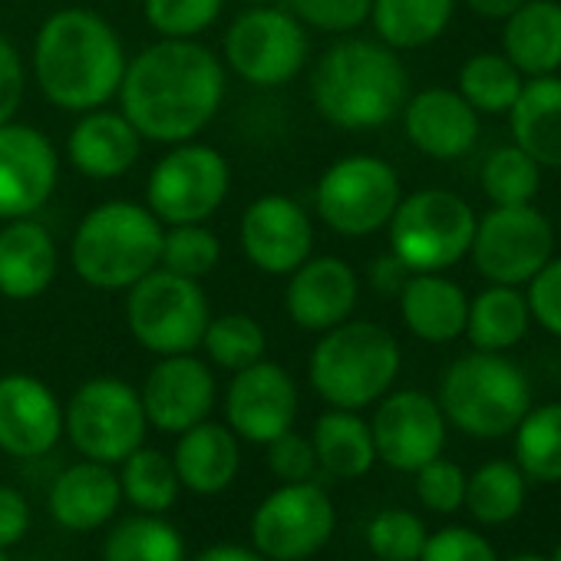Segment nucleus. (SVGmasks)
I'll list each match as a JSON object with an SVG mask.
<instances>
[{"label":"nucleus","mask_w":561,"mask_h":561,"mask_svg":"<svg viewBox=\"0 0 561 561\" xmlns=\"http://www.w3.org/2000/svg\"><path fill=\"white\" fill-rule=\"evenodd\" d=\"M225 93L228 77L215 50L159 37L126 64L116 100L142 142L179 146L208 129Z\"/></svg>","instance_id":"nucleus-1"},{"label":"nucleus","mask_w":561,"mask_h":561,"mask_svg":"<svg viewBox=\"0 0 561 561\" xmlns=\"http://www.w3.org/2000/svg\"><path fill=\"white\" fill-rule=\"evenodd\" d=\"M126 47L116 27L87 8H64L50 14L34 41V83L67 113H90L110 106L126 73Z\"/></svg>","instance_id":"nucleus-2"},{"label":"nucleus","mask_w":561,"mask_h":561,"mask_svg":"<svg viewBox=\"0 0 561 561\" xmlns=\"http://www.w3.org/2000/svg\"><path fill=\"white\" fill-rule=\"evenodd\" d=\"M410 77L397 50L367 37H344L311 73V103L337 129H380L403 113Z\"/></svg>","instance_id":"nucleus-3"},{"label":"nucleus","mask_w":561,"mask_h":561,"mask_svg":"<svg viewBox=\"0 0 561 561\" xmlns=\"http://www.w3.org/2000/svg\"><path fill=\"white\" fill-rule=\"evenodd\" d=\"M165 225L149 205L110 198L83 215L70 241V267L96 291H129L162 261Z\"/></svg>","instance_id":"nucleus-4"},{"label":"nucleus","mask_w":561,"mask_h":561,"mask_svg":"<svg viewBox=\"0 0 561 561\" xmlns=\"http://www.w3.org/2000/svg\"><path fill=\"white\" fill-rule=\"evenodd\" d=\"M397 374L400 344L374 321H344L324 331L308 360L311 387L337 410H364L387 397Z\"/></svg>","instance_id":"nucleus-5"},{"label":"nucleus","mask_w":561,"mask_h":561,"mask_svg":"<svg viewBox=\"0 0 561 561\" xmlns=\"http://www.w3.org/2000/svg\"><path fill=\"white\" fill-rule=\"evenodd\" d=\"M443 416L469 436L495 439L512 433L531 410L525 374L492 351L459 357L439 383Z\"/></svg>","instance_id":"nucleus-6"},{"label":"nucleus","mask_w":561,"mask_h":561,"mask_svg":"<svg viewBox=\"0 0 561 561\" xmlns=\"http://www.w3.org/2000/svg\"><path fill=\"white\" fill-rule=\"evenodd\" d=\"M211 308L195 277L156 267L126 291V328L156 357L195 354Z\"/></svg>","instance_id":"nucleus-7"},{"label":"nucleus","mask_w":561,"mask_h":561,"mask_svg":"<svg viewBox=\"0 0 561 561\" xmlns=\"http://www.w3.org/2000/svg\"><path fill=\"white\" fill-rule=\"evenodd\" d=\"M225 67L257 90L288 87L311 57L308 27L288 8H244L221 41Z\"/></svg>","instance_id":"nucleus-8"},{"label":"nucleus","mask_w":561,"mask_h":561,"mask_svg":"<svg viewBox=\"0 0 561 561\" xmlns=\"http://www.w3.org/2000/svg\"><path fill=\"white\" fill-rule=\"evenodd\" d=\"M390 228V251L416 271H446L459 264L476 234V211L449 188H420L403 195Z\"/></svg>","instance_id":"nucleus-9"},{"label":"nucleus","mask_w":561,"mask_h":561,"mask_svg":"<svg viewBox=\"0 0 561 561\" xmlns=\"http://www.w3.org/2000/svg\"><path fill=\"white\" fill-rule=\"evenodd\" d=\"M403 198L397 169L367 152L331 162L314 188V208L321 221L344 238H367L393 218Z\"/></svg>","instance_id":"nucleus-10"},{"label":"nucleus","mask_w":561,"mask_h":561,"mask_svg":"<svg viewBox=\"0 0 561 561\" xmlns=\"http://www.w3.org/2000/svg\"><path fill=\"white\" fill-rule=\"evenodd\" d=\"M231 192V165L208 142H179L152 165L146 182L149 211L169 225L208 221Z\"/></svg>","instance_id":"nucleus-11"},{"label":"nucleus","mask_w":561,"mask_h":561,"mask_svg":"<svg viewBox=\"0 0 561 561\" xmlns=\"http://www.w3.org/2000/svg\"><path fill=\"white\" fill-rule=\"evenodd\" d=\"M146 410L136 387L119 377L87 380L64 410V430L93 462H123L146 439Z\"/></svg>","instance_id":"nucleus-12"},{"label":"nucleus","mask_w":561,"mask_h":561,"mask_svg":"<svg viewBox=\"0 0 561 561\" xmlns=\"http://www.w3.org/2000/svg\"><path fill=\"white\" fill-rule=\"evenodd\" d=\"M554 251L548 218L531 205H495L472 234V264L492 285H528Z\"/></svg>","instance_id":"nucleus-13"},{"label":"nucleus","mask_w":561,"mask_h":561,"mask_svg":"<svg viewBox=\"0 0 561 561\" xmlns=\"http://www.w3.org/2000/svg\"><path fill=\"white\" fill-rule=\"evenodd\" d=\"M334 531V505L314 482H288L271 492L254 518L251 538L271 561H301L328 545Z\"/></svg>","instance_id":"nucleus-14"},{"label":"nucleus","mask_w":561,"mask_h":561,"mask_svg":"<svg viewBox=\"0 0 561 561\" xmlns=\"http://www.w3.org/2000/svg\"><path fill=\"white\" fill-rule=\"evenodd\" d=\"M238 241L251 267L267 277H288L314 254V218L291 195L271 192L244 208Z\"/></svg>","instance_id":"nucleus-15"},{"label":"nucleus","mask_w":561,"mask_h":561,"mask_svg":"<svg viewBox=\"0 0 561 561\" xmlns=\"http://www.w3.org/2000/svg\"><path fill=\"white\" fill-rule=\"evenodd\" d=\"M60 159L50 136L27 123H0V221L37 215L57 192Z\"/></svg>","instance_id":"nucleus-16"},{"label":"nucleus","mask_w":561,"mask_h":561,"mask_svg":"<svg viewBox=\"0 0 561 561\" xmlns=\"http://www.w3.org/2000/svg\"><path fill=\"white\" fill-rule=\"evenodd\" d=\"M295 416L298 387L280 364L257 360L231 377L225 393V420L234 436L267 446L295 426Z\"/></svg>","instance_id":"nucleus-17"},{"label":"nucleus","mask_w":561,"mask_h":561,"mask_svg":"<svg viewBox=\"0 0 561 561\" xmlns=\"http://www.w3.org/2000/svg\"><path fill=\"white\" fill-rule=\"evenodd\" d=\"M374 449L400 472H416L446 446V416L439 403L420 390L390 393L374 413Z\"/></svg>","instance_id":"nucleus-18"},{"label":"nucleus","mask_w":561,"mask_h":561,"mask_svg":"<svg viewBox=\"0 0 561 561\" xmlns=\"http://www.w3.org/2000/svg\"><path fill=\"white\" fill-rule=\"evenodd\" d=\"M360 277L351 261L337 254H311L301 267L288 274L285 311L288 318L311 334H324L357 311Z\"/></svg>","instance_id":"nucleus-19"},{"label":"nucleus","mask_w":561,"mask_h":561,"mask_svg":"<svg viewBox=\"0 0 561 561\" xmlns=\"http://www.w3.org/2000/svg\"><path fill=\"white\" fill-rule=\"evenodd\" d=\"M146 420L162 433H185L215 407V374L195 354L159 357L142 383Z\"/></svg>","instance_id":"nucleus-20"},{"label":"nucleus","mask_w":561,"mask_h":561,"mask_svg":"<svg viewBox=\"0 0 561 561\" xmlns=\"http://www.w3.org/2000/svg\"><path fill=\"white\" fill-rule=\"evenodd\" d=\"M64 433V407L54 390L31 374L0 377V449L34 459L57 446Z\"/></svg>","instance_id":"nucleus-21"},{"label":"nucleus","mask_w":561,"mask_h":561,"mask_svg":"<svg viewBox=\"0 0 561 561\" xmlns=\"http://www.w3.org/2000/svg\"><path fill=\"white\" fill-rule=\"evenodd\" d=\"M403 129L416 152L449 162L472 152L479 142V113L459 96V90H420L403 103Z\"/></svg>","instance_id":"nucleus-22"},{"label":"nucleus","mask_w":561,"mask_h":561,"mask_svg":"<svg viewBox=\"0 0 561 561\" xmlns=\"http://www.w3.org/2000/svg\"><path fill=\"white\" fill-rule=\"evenodd\" d=\"M142 156V136L123 116V110H90L80 113L67 136V159L70 165L96 182L123 179L136 169Z\"/></svg>","instance_id":"nucleus-23"},{"label":"nucleus","mask_w":561,"mask_h":561,"mask_svg":"<svg viewBox=\"0 0 561 561\" xmlns=\"http://www.w3.org/2000/svg\"><path fill=\"white\" fill-rule=\"evenodd\" d=\"M60 274V251L44 221L11 218L0 228V298L37 301Z\"/></svg>","instance_id":"nucleus-24"},{"label":"nucleus","mask_w":561,"mask_h":561,"mask_svg":"<svg viewBox=\"0 0 561 561\" xmlns=\"http://www.w3.org/2000/svg\"><path fill=\"white\" fill-rule=\"evenodd\" d=\"M403 324L426 344H449L462 337L469 318L466 291L443 271H416L397 295Z\"/></svg>","instance_id":"nucleus-25"},{"label":"nucleus","mask_w":561,"mask_h":561,"mask_svg":"<svg viewBox=\"0 0 561 561\" xmlns=\"http://www.w3.org/2000/svg\"><path fill=\"white\" fill-rule=\"evenodd\" d=\"M502 54L522 77H551L561 67V4L558 0H525L505 18Z\"/></svg>","instance_id":"nucleus-26"},{"label":"nucleus","mask_w":561,"mask_h":561,"mask_svg":"<svg viewBox=\"0 0 561 561\" xmlns=\"http://www.w3.org/2000/svg\"><path fill=\"white\" fill-rule=\"evenodd\" d=\"M179 446H175V476L182 485H188L195 495H215L221 489L231 485V479L238 476V436L221 426V423H195L192 430L179 433Z\"/></svg>","instance_id":"nucleus-27"},{"label":"nucleus","mask_w":561,"mask_h":561,"mask_svg":"<svg viewBox=\"0 0 561 561\" xmlns=\"http://www.w3.org/2000/svg\"><path fill=\"white\" fill-rule=\"evenodd\" d=\"M508 123L522 152L545 169H561V77L525 80L508 110Z\"/></svg>","instance_id":"nucleus-28"},{"label":"nucleus","mask_w":561,"mask_h":561,"mask_svg":"<svg viewBox=\"0 0 561 561\" xmlns=\"http://www.w3.org/2000/svg\"><path fill=\"white\" fill-rule=\"evenodd\" d=\"M123 489L106 462H80L60 472L50 492V512L64 528L90 531L100 528L119 505Z\"/></svg>","instance_id":"nucleus-29"},{"label":"nucleus","mask_w":561,"mask_h":561,"mask_svg":"<svg viewBox=\"0 0 561 561\" xmlns=\"http://www.w3.org/2000/svg\"><path fill=\"white\" fill-rule=\"evenodd\" d=\"M456 0H374L370 21L390 50H420L439 41L453 21Z\"/></svg>","instance_id":"nucleus-30"},{"label":"nucleus","mask_w":561,"mask_h":561,"mask_svg":"<svg viewBox=\"0 0 561 561\" xmlns=\"http://www.w3.org/2000/svg\"><path fill=\"white\" fill-rule=\"evenodd\" d=\"M314 453L318 466L337 479H360L370 472L377 449L370 423H364L354 410H331L314 423Z\"/></svg>","instance_id":"nucleus-31"},{"label":"nucleus","mask_w":561,"mask_h":561,"mask_svg":"<svg viewBox=\"0 0 561 561\" xmlns=\"http://www.w3.org/2000/svg\"><path fill=\"white\" fill-rule=\"evenodd\" d=\"M528 324L531 314L525 295H518V288L512 285H492L476 301H469V318L462 334L476 351L502 354L528 334Z\"/></svg>","instance_id":"nucleus-32"},{"label":"nucleus","mask_w":561,"mask_h":561,"mask_svg":"<svg viewBox=\"0 0 561 561\" xmlns=\"http://www.w3.org/2000/svg\"><path fill=\"white\" fill-rule=\"evenodd\" d=\"M525 77L508 64L505 54H476L459 70V96L489 116H505L518 100Z\"/></svg>","instance_id":"nucleus-33"},{"label":"nucleus","mask_w":561,"mask_h":561,"mask_svg":"<svg viewBox=\"0 0 561 561\" xmlns=\"http://www.w3.org/2000/svg\"><path fill=\"white\" fill-rule=\"evenodd\" d=\"M462 502L469 505V512L482 525H505L525 505V476L512 462H502V459L485 462L466 482V499Z\"/></svg>","instance_id":"nucleus-34"},{"label":"nucleus","mask_w":561,"mask_h":561,"mask_svg":"<svg viewBox=\"0 0 561 561\" xmlns=\"http://www.w3.org/2000/svg\"><path fill=\"white\" fill-rule=\"evenodd\" d=\"M515 456L525 476L561 482V403L528 410L515 426Z\"/></svg>","instance_id":"nucleus-35"},{"label":"nucleus","mask_w":561,"mask_h":561,"mask_svg":"<svg viewBox=\"0 0 561 561\" xmlns=\"http://www.w3.org/2000/svg\"><path fill=\"white\" fill-rule=\"evenodd\" d=\"M179 476H175V466L169 456H162L159 449H136L123 459V476H119V489L123 495L156 515V512H165L172 508V502L179 499Z\"/></svg>","instance_id":"nucleus-36"},{"label":"nucleus","mask_w":561,"mask_h":561,"mask_svg":"<svg viewBox=\"0 0 561 561\" xmlns=\"http://www.w3.org/2000/svg\"><path fill=\"white\" fill-rule=\"evenodd\" d=\"M103 561H185V548L169 522L139 515L110 531Z\"/></svg>","instance_id":"nucleus-37"},{"label":"nucleus","mask_w":561,"mask_h":561,"mask_svg":"<svg viewBox=\"0 0 561 561\" xmlns=\"http://www.w3.org/2000/svg\"><path fill=\"white\" fill-rule=\"evenodd\" d=\"M202 351L208 360L221 370H244L257 360H264L267 351V334L251 314H221L211 318L202 337Z\"/></svg>","instance_id":"nucleus-38"},{"label":"nucleus","mask_w":561,"mask_h":561,"mask_svg":"<svg viewBox=\"0 0 561 561\" xmlns=\"http://www.w3.org/2000/svg\"><path fill=\"white\" fill-rule=\"evenodd\" d=\"M479 182L492 205H531L541 182V165L518 146H499L485 156Z\"/></svg>","instance_id":"nucleus-39"},{"label":"nucleus","mask_w":561,"mask_h":561,"mask_svg":"<svg viewBox=\"0 0 561 561\" xmlns=\"http://www.w3.org/2000/svg\"><path fill=\"white\" fill-rule=\"evenodd\" d=\"M221 261V238L202 225H169L162 234V261L159 267L175 271L182 277H208Z\"/></svg>","instance_id":"nucleus-40"},{"label":"nucleus","mask_w":561,"mask_h":561,"mask_svg":"<svg viewBox=\"0 0 561 561\" xmlns=\"http://www.w3.org/2000/svg\"><path fill=\"white\" fill-rule=\"evenodd\" d=\"M225 11V0H142L146 24L165 41H198Z\"/></svg>","instance_id":"nucleus-41"},{"label":"nucleus","mask_w":561,"mask_h":561,"mask_svg":"<svg viewBox=\"0 0 561 561\" xmlns=\"http://www.w3.org/2000/svg\"><path fill=\"white\" fill-rule=\"evenodd\" d=\"M367 541L374 554L383 561H420L423 545H426V528L413 512L387 508L370 522Z\"/></svg>","instance_id":"nucleus-42"},{"label":"nucleus","mask_w":561,"mask_h":561,"mask_svg":"<svg viewBox=\"0 0 561 561\" xmlns=\"http://www.w3.org/2000/svg\"><path fill=\"white\" fill-rule=\"evenodd\" d=\"M374 0H288V11L311 31L351 34L370 21Z\"/></svg>","instance_id":"nucleus-43"},{"label":"nucleus","mask_w":561,"mask_h":561,"mask_svg":"<svg viewBox=\"0 0 561 561\" xmlns=\"http://www.w3.org/2000/svg\"><path fill=\"white\" fill-rule=\"evenodd\" d=\"M416 492L420 502L433 512H456L466 499V476L449 459H430L416 469Z\"/></svg>","instance_id":"nucleus-44"},{"label":"nucleus","mask_w":561,"mask_h":561,"mask_svg":"<svg viewBox=\"0 0 561 561\" xmlns=\"http://www.w3.org/2000/svg\"><path fill=\"white\" fill-rule=\"evenodd\" d=\"M528 314L538 321L548 334L561 337V257L545 261V267L528 280Z\"/></svg>","instance_id":"nucleus-45"},{"label":"nucleus","mask_w":561,"mask_h":561,"mask_svg":"<svg viewBox=\"0 0 561 561\" xmlns=\"http://www.w3.org/2000/svg\"><path fill=\"white\" fill-rule=\"evenodd\" d=\"M267 462L274 469L277 479L285 482H308L318 469V453H314V443L298 436L295 430L280 433L277 439L267 443Z\"/></svg>","instance_id":"nucleus-46"},{"label":"nucleus","mask_w":561,"mask_h":561,"mask_svg":"<svg viewBox=\"0 0 561 561\" xmlns=\"http://www.w3.org/2000/svg\"><path fill=\"white\" fill-rule=\"evenodd\" d=\"M420 561H499L492 545L472 528H443L426 535Z\"/></svg>","instance_id":"nucleus-47"},{"label":"nucleus","mask_w":561,"mask_h":561,"mask_svg":"<svg viewBox=\"0 0 561 561\" xmlns=\"http://www.w3.org/2000/svg\"><path fill=\"white\" fill-rule=\"evenodd\" d=\"M27 93V64L18 47L0 34V123H11Z\"/></svg>","instance_id":"nucleus-48"},{"label":"nucleus","mask_w":561,"mask_h":561,"mask_svg":"<svg viewBox=\"0 0 561 561\" xmlns=\"http://www.w3.org/2000/svg\"><path fill=\"white\" fill-rule=\"evenodd\" d=\"M27 525H31V512H27L24 495L18 489L0 485V548L18 545Z\"/></svg>","instance_id":"nucleus-49"},{"label":"nucleus","mask_w":561,"mask_h":561,"mask_svg":"<svg viewBox=\"0 0 561 561\" xmlns=\"http://www.w3.org/2000/svg\"><path fill=\"white\" fill-rule=\"evenodd\" d=\"M410 274H413V271H410L393 251H387V254H380V257L370 261L367 280H370V288H374L380 298H397V295L403 291V285L410 280Z\"/></svg>","instance_id":"nucleus-50"},{"label":"nucleus","mask_w":561,"mask_h":561,"mask_svg":"<svg viewBox=\"0 0 561 561\" xmlns=\"http://www.w3.org/2000/svg\"><path fill=\"white\" fill-rule=\"evenodd\" d=\"M522 4H525V0H466V8H469L472 14L485 18V21H505V18H512Z\"/></svg>","instance_id":"nucleus-51"},{"label":"nucleus","mask_w":561,"mask_h":561,"mask_svg":"<svg viewBox=\"0 0 561 561\" xmlns=\"http://www.w3.org/2000/svg\"><path fill=\"white\" fill-rule=\"evenodd\" d=\"M195 561H264V554H254L241 545H215V548L202 551Z\"/></svg>","instance_id":"nucleus-52"},{"label":"nucleus","mask_w":561,"mask_h":561,"mask_svg":"<svg viewBox=\"0 0 561 561\" xmlns=\"http://www.w3.org/2000/svg\"><path fill=\"white\" fill-rule=\"evenodd\" d=\"M508 561H548V558H541V554H515Z\"/></svg>","instance_id":"nucleus-53"},{"label":"nucleus","mask_w":561,"mask_h":561,"mask_svg":"<svg viewBox=\"0 0 561 561\" xmlns=\"http://www.w3.org/2000/svg\"><path fill=\"white\" fill-rule=\"evenodd\" d=\"M241 4H248V8H261V4H274V0H241Z\"/></svg>","instance_id":"nucleus-54"},{"label":"nucleus","mask_w":561,"mask_h":561,"mask_svg":"<svg viewBox=\"0 0 561 561\" xmlns=\"http://www.w3.org/2000/svg\"><path fill=\"white\" fill-rule=\"evenodd\" d=\"M551 561H561V545L554 548V558H551Z\"/></svg>","instance_id":"nucleus-55"},{"label":"nucleus","mask_w":561,"mask_h":561,"mask_svg":"<svg viewBox=\"0 0 561 561\" xmlns=\"http://www.w3.org/2000/svg\"><path fill=\"white\" fill-rule=\"evenodd\" d=\"M0 561H11V558H8V554H4V548H0Z\"/></svg>","instance_id":"nucleus-56"}]
</instances>
